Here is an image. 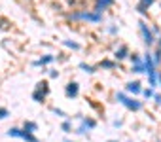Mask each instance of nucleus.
Instances as JSON below:
<instances>
[{"instance_id": "f257e3e1", "label": "nucleus", "mask_w": 161, "mask_h": 142, "mask_svg": "<svg viewBox=\"0 0 161 142\" xmlns=\"http://www.w3.org/2000/svg\"><path fill=\"white\" fill-rule=\"evenodd\" d=\"M68 19H70V21H76V23L82 21V23H93V25H97V23H103L104 14L95 12L93 8H91V10L82 8V10H74V12H70V14H68Z\"/></svg>"}, {"instance_id": "f03ea898", "label": "nucleus", "mask_w": 161, "mask_h": 142, "mask_svg": "<svg viewBox=\"0 0 161 142\" xmlns=\"http://www.w3.org/2000/svg\"><path fill=\"white\" fill-rule=\"evenodd\" d=\"M138 30H140L142 42H144V46H146V47H152V46H155V40H157V36L153 34V29H152V25H150L146 19H140V21H138Z\"/></svg>"}, {"instance_id": "7ed1b4c3", "label": "nucleus", "mask_w": 161, "mask_h": 142, "mask_svg": "<svg viewBox=\"0 0 161 142\" xmlns=\"http://www.w3.org/2000/svg\"><path fill=\"white\" fill-rule=\"evenodd\" d=\"M116 101H118L119 104H123V106H125L127 110H131V112L142 110V102L136 101V99H133V97H127L123 91H118V93H116Z\"/></svg>"}, {"instance_id": "20e7f679", "label": "nucleus", "mask_w": 161, "mask_h": 142, "mask_svg": "<svg viewBox=\"0 0 161 142\" xmlns=\"http://www.w3.org/2000/svg\"><path fill=\"white\" fill-rule=\"evenodd\" d=\"M47 95H49L47 84H46V82H38V84H36V89L32 91V101H34V102H44Z\"/></svg>"}, {"instance_id": "39448f33", "label": "nucleus", "mask_w": 161, "mask_h": 142, "mask_svg": "<svg viewBox=\"0 0 161 142\" xmlns=\"http://www.w3.org/2000/svg\"><path fill=\"white\" fill-rule=\"evenodd\" d=\"M155 4V0H138V4H136V12L144 17V19H148V15H150V8Z\"/></svg>"}, {"instance_id": "423d86ee", "label": "nucleus", "mask_w": 161, "mask_h": 142, "mask_svg": "<svg viewBox=\"0 0 161 142\" xmlns=\"http://www.w3.org/2000/svg\"><path fill=\"white\" fill-rule=\"evenodd\" d=\"M129 55H131V49H129V46L127 44H119L118 47H116V51H114V59L119 63V61H125V59H129Z\"/></svg>"}, {"instance_id": "0eeeda50", "label": "nucleus", "mask_w": 161, "mask_h": 142, "mask_svg": "<svg viewBox=\"0 0 161 142\" xmlns=\"http://www.w3.org/2000/svg\"><path fill=\"white\" fill-rule=\"evenodd\" d=\"M114 4H116V0H95L93 10H95V12H101V14H104V12H106V10H110Z\"/></svg>"}, {"instance_id": "6e6552de", "label": "nucleus", "mask_w": 161, "mask_h": 142, "mask_svg": "<svg viewBox=\"0 0 161 142\" xmlns=\"http://www.w3.org/2000/svg\"><path fill=\"white\" fill-rule=\"evenodd\" d=\"M55 59H57V57H55L53 53H46V55H42L40 59L32 61V66H47V64H51Z\"/></svg>"}, {"instance_id": "1a4fd4ad", "label": "nucleus", "mask_w": 161, "mask_h": 142, "mask_svg": "<svg viewBox=\"0 0 161 142\" xmlns=\"http://www.w3.org/2000/svg\"><path fill=\"white\" fill-rule=\"evenodd\" d=\"M78 93H80V85H78V82H68L66 87H64V95H66L68 99H76Z\"/></svg>"}, {"instance_id": "9d476101", "label": "nucleus", "mask_w": 161, "mask_h": 142, "mask_svg": "<svg viewBox=\"0 0 161 142\" xmlns=\"http://www.w3.org/2000/svg\"><path fill=\"white\" fill-rule=\"evenodd\" d=\"M125 91L131 93V95H140V93H142V85H140L138 80H133V82L125 84Z\"/></svg>"}, {"instance_id": "9b49d317", "label": "nucleus", "mask_w": 161, "mask_h": 142, "mask_svg": "<svg viewBox=\"0 0 161 142\" xmlns=\"http://www.w3.org/2000/svg\"><path fill=\"white\" fill-rule=\"evenodd\" d=\"M116 66H118V61H116V59H114V61H112V59H103V61L99 63V68H104V70H114Z\"/></svg>"}, {"instance_id": "f8f14e48", "label": "nucleus", "mask_w": 161, "mask_h": 142, "mask_svg": "<svg viewBox=\"0 0 161 142\" xmlns=\"http://www.w3.org/2000/svg\"><path fill=\"white\" fill-rule=\"evenodd\" d=\"M64 47H68V49H72V51H80V49H82V46H80L78 42H74V40H63L61 42Z\"/></svg>"}, {"instance_id": "ddd939ff", "label": "nucleus", "mask_w": 161, "mask_h": 142, "mask_svg": "<svg viewBox=\"0 0 161 142\" xmlns=\"http://www.w3.org/2000/svg\"><path fill=\"white\" fill-rule=\"evenodd\" d=\"M157 84H159L157 70H153V72H148V85H150V87H157Z\"/></svg>"}, {"instance_id": "4468645a", "label": "nucleus", "mask_w": 161, "mask_h": 142, "mask_svg": "<svg viewBox=\"0 0 161 142\" xmlns=\"http://www.w3.org/2000/svg\"><path fill=\"white\" fill-rule=\"evenodd\" d=\"M131 72H133V74H146L144 61H142V63H138V64H131Z\"/></svg>"}, {"instance_id": "2eb2a0df", "label": "nucleus", "mask_w": 161, "mask_h": 142, "mask_svg": "<svg viewBox=\"0 0 161 142\" xmlns=\"http://www.w3.org/2000/svg\"><path fill=\"white\" fill-rule=\"evenodd\" d=\"M80 68H82V72H86V74H95L97 72V66L87 64V63H80Z\"/></svg>"}, {"instance_id": "dca6fc26", "label": "nucleus", "mask_w": 161, "mask_h": 142, "mask_svg": "<svg viewBox=\"0 0 161 142\" xmlns=\"http://www.w3.org/2000/svg\"><path fill=\"white\" fill-rule=\"evenodd\" d=\"M80 121H82L87 129H95V127H97V121H95V119H91V117H84V116H80Z\"/></svg>"}, {"instance_id": "f3484780", "label": "nucleus", "mask_w": 161, "mask_h": 142, "mask_svg": "<svg viewBox=\"0 0 161 142\" xmlns=\"http://www.w3.org/2000/svg\"><path fill=\"white\" fill-rule=\"evenodd\" d=\"M23 129H25L27 133H36V131H38V123H34V121H25V123H23Z\"/></svg>"}, {"instance_id": "a211bd4d", "label": "nucleus", "mask_w": 161, "mask_h": 142, "mask_svg": "<svg viewBox=\"0 0 161 142\" xmlns=\"http://www.w3.org/2000/svg\"><path fill=\"white\" fill-rule=\"evenodd\" d=\"M23 134H25V129H17V127H12V129L8 131V136H17V138H23Z\"/></svg>"}, {"instance_id": "6ab92c4d", "label": "nucleus", "mask_w": 161, "mask_h": 142, "mask_svg": "<svg viewBox=\"0 0 161 142\" xmlns=\"http://www.w3.org/2000/svg\"><path fill=\"white\" fill-rule=\"evenodd\" d=\"M106 32H108L110 36H118V32H119V27L112 23V25H108V27H106Z\"/></svg>"}, {"instance_id": "aec40b11", "label": "nucleus", "mask_w": 161, "mask_h": 142, "mask_svg": "<svg viewBox=\"0 0 161 142\" xmlns=\"http://www.w3.org/2000/svg\"><path fill=\"white\" fill-rule=\"evenodd\" d=\"M129 61H131V64H138V63H142V55L131 53V55H129Z\"/></svg>"}, {"instance_id": "412c9836", "label": "nucleus", "mask_w": 161, "mask_h": 142, "mask_svg": "<svg viewBox=\"0 0 161 142\" xmlns=\"http://www.w3.org/2000/svg\"><path fill=\"white\" fill-rule=\"evenodd\" d=\"M23 140H25V142H40L32 133H27V131H25V134H23Z\"/></svg>"}, {"instance_id": "4be33fe9", "label": "nucleus", "mask_w": 161, "mask_h": 142, "mask_svg": "<svg viewBox=\"0 0 161 142\" xmlns=\"http://www.w3.org/2000/svg\"><path fill=\"white\" fill-rule=\"evenodd\" d=\"M61 129L64 131V133H70V129H72V123H70V119L66 117L64 121H63V125H61Z\"/></svg>"}, {"instance_id": "5701e85b", "label": "nucleus", "mask_w": 161, "mask_h": 142, "mask_svg": "<svg viewBox=\"0 0 161 142\" xmlns=\"http://www.w3.org/2000/svg\"><path fill=\"white\" fill-rule=\"evenodd\" d=\"M142 95L146 97V99H153V87H148V89H142Z\"/></svg>"}, {"instance_id": "b1692460", "label": "nucleus", "mask_w": 161, "mask_h": 142, "mask_svg": "<svg viewBox=\"0 0 161 142\" xmlns=\"http://www.w3.org/2000/svg\"><path fill=\"white\" fill-rule=\"evenodd\" d=\"M153 61H155V64H157V66L161 64V49H159V47L153 51Z\"/></svg>"}, {"instance_id": "393cba45", "label": "nucleus", "mask_w": 161, "mask_h": 142, "mask_svg": "<svg viewBox=\"0 0 161 142\" xmlns=\"http://www.w3.org/2000/svg\"><path fill=\"white\" fill-rule=\"evenodd\" d=\"M76 133H78V134H86V133H87V127H86V125L82 123V125H80V127L76 129Z\"/></svg>"}, {"instance_id": "a878e982", "label": "nucleus", "mask_w": 161, "mask_h": 142, "mask_svg": "<svg viewBox=\"0 0 161 142\" xmlns=\"http://www.w3.org/2000/svg\"><path fill=\"white\" fill-rule=\"evenodd\" d=\"M8 116H10V112H8L6 108H0V119H6Z\"/></svg>"}, {"instance_id": "bb28decb", "label": "nucleus", "mask_w": 161, "mask_h": 142, "mask_svg": "<svg viewBox=\"0 0 161 142\" xmlns=\"http://www.w3.org/2000/svg\"><path fill=\"white\" fill-rule=\"evenodd\" d=\"M53 114H55V116H61V117H68V116H66L63 110H59V108H53Z\"/></svg>"}, {"instance_id": "cd10ccee", "label": "nucleus", "mask_w": 161, "mask_h": 142, "mask_svg": "<svg viewBox=\"0 0 161 142\" xmlns=\"http://www.w3.org/2000/svg\"><path fill=\"white\" fill-rule=\"evenodd\" d=\"M152 29H153V34H155V36L161 34V27H159V25H152Z\"/></svg>"}, {"instance_id": "c85d7f7f", "label": "nucleus", "mask_w": 161, "mask_h": 142, "mask_svg": "<svg viewBox=\"0 0 161 142\" xmlns=\"http://www.w3.org/2000/svg\"><path fill=\"white\" fill-rule=\"evenodd\" d=\"M49 78H59V70H49Z\"/></svg>"}, {"instance_id": "c756f323", "label": "nucleus", "mask_w": 161, "mask_h": 142, "mask_svg": "<svg viewBox=\"0 0 161 142\" xmlns=\"http://www.w3.org/2000/svg\"><path fill=\"white\" fill-rule=\"evenodd\" d=\"M153 101H155L157 104H161V95H159V93H155V95H153Z\"/></svg>"}, {"instance_id": "7c9ffc66", "label": "nucleus", "mask_w": 161, "mask_h": 142, "mask_svg": "<svg viewBox=\"0 0 161 142\" xmlns=\"http://www.w3.org/2000/svg\"><path fill=\"white\" fill-rule=\"evenodd\" d=\"M155 47H159V49H161V34H159V36H157V40H155Z\"/></svg>"}, {"instance_id": "2f4dec72", "label": "nucleus", "mask_w": 161, "mask_h": 142, "mask_svg": "<svg viewBox=\"0 0 161 142\" xmlns=\"http://www.w3.org/2000/svg\"><path fill=\"white\" fill-rule=\"evenodd\" d=\"M121 125H123V121H121V119H116V121H114V127H121Z\"/></svg>"}, {"instance_id": "473e14b6", "label": "nucleus", "mask_w": 161, "mask_h": 142, "mask_svg": "<svg viewBox=\"0 0 161 142\" xmlns=\"http://www.w3.org/2000/svg\"><path fill=\"white\" fill-rule=\"evenodd\" d=\"M157 78H159V87H161V72L157 70Z\"/></svg>"}, {"instance_id": "72a5a7b5", "label": "nucleus", "mask_w": 161, "mask_h": 142, "mask_svg": "<svg viewBox=\"0 0 161 142\" xmlns=\"http://www.w3.org/2000/svg\"><path fill=\"white\" fill-rule=\"evenodd\" d=\"M64 142H72V140H64Z\"/></svg>"}, {"instance_id": "f704fd0d", "label": "nucleus", "mask_w": 161, "mask_h": 142, "mask_svg": "<svg viewBox=\"0 0 161 142\" xmlns=\"http://www.w3.org/2000/svg\"><path fill=\"white\" fill-rule=\"evenodd\" d=\"M110 142H118V140H110Z\"/></svg>"}, {"instance_id": "c9c22d12", "label": "nucleus", "mask_w": 161, "mask_h": 142, "mask_svg": "<svg viewBox=\"0 0 161 142\" xmlns=\"http://www.w3.org/2000/svg\"><path fill=\"white\" fill-rule=\"evenodd\" d=\"M159 6H161V4H159Z\"/></svg>"}]
</instances>
